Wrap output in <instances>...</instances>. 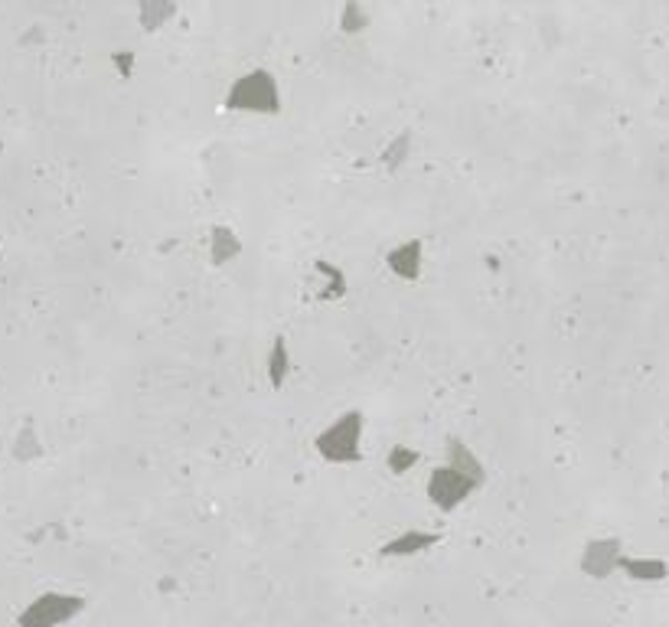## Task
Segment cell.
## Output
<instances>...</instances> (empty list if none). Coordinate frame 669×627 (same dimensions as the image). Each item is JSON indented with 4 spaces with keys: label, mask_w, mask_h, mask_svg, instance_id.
<instances>
[{
    "label": "cell",
    "mask_w": 669,
    "mask_h": 627,
    "mask_svg": "<svg viewBox=\"0 0 669 627\" xmlns=\"http://www.w3.org/2000/svg\"><path fill=\"white\" fill-rule=\"evenodd\" d=\"M206 249H210L212 265H229V262H235L242 255V239L232 226H212Z\"/></svg>",
    "instance_id": "cell-9"
},
{
    "label": "cell",
    "mask_w": 669,
    "mask_h": 627,
    "mask_svg": "<svg viewBox=\"0 0 669 627\" xmlns=\"http://www.w3.org/2000/svg\"><path fill=\"white\" fill-rule=\"evenodd\" d=\"M363 435H366V416L359 408H346L314 438V447L327 464L346 468L363 461Z\"/></svg>",
    "instance_id": "cell-1"
},
{
    "label": "cell",
    "mask_w": 669,
    "mask_h": 627,
    "mask_svg": "<svg viewBox=\"0 0 669 627\" xmlns=\"http://www.w3.org/2000/svg\"><path fill=\"white\" fill-rule=\"evenodd\" d=\"M441 542L437 533H428V529H402L398 536H392L389 542H382L379 556L382 559H412L421 556V552H428Z\"/></svg>",
    "instance_id": "cell-7"
},
{
    "label": "cell",
    "mask_w": 669,
    "mask_h": 627,
    "mask_svg": "<svg viewBox=\"0 0 669 627\" xmlns=\"http://www.w3.org/2000/svg\"><path fill=\"white\" fill-rule=\"evenodd\" d=\"M314 278H317V298L320 301H340L343 294H346V288H350L343 268L334 265V262H327V259L314 262Z\"/></svg>",
    "instance_id": "cell-10"
},
{
    "label": "cell",
    "mask_w": 669,
    "mask_h": 627,
    "mask_svg": "<svg viewBox=\"0 0 669 627\" xmlns=\"http://www.w3.org/2000/svg\"><path fill=\"white\" fill-rule=\"evenodd\" d=\"M363 24H366L363 10H356V4H350V7H346V14H343V26H346L350 33H356V30H363Z\"/></svg>",
    "instance_id": "cell-17"
},
{
    "label": "cell",
    "mask_w": 669,
    "mask_h": 627,
    "mask_svg": "<svg viewBox=\"0 0 669 627\" xmlns=\"http://www.w3.org/2000/svg\"><path fill=\"white\" fill-rule=\"evenodd\" d=\"M474 490H480V484H474L470 478L458 474V470L448 468V464L435 468L428 474V480H425V494H428L431 507H437L441 513H454L458 507H464Z\"/></svg>",
    "instance_id": "cell-4"
},
{
    "label": "cell",
    "mask_w": 669,
    "mask_h": 627,
    "mask_svg": "<svg viewBox=\"0 0 669 627\" xmlns=\"http://www.w3.org/2000/svg\"><path fill=\"white\" fill-rule=\"evenodd\" d=\"M86 612V598L72 591H43L26 604L16 627H63Z\"/></svg>",
    "instance_id": "cell-2"
},
{
    "label": "cell",
    "mask_w": 669,
    "mask_h": 627,
    "mask_svg": "<svg viewBox=\"0 0 669 627\" xmlns=\"http://www.w3.org/2000/svg\"><path fill=\"white\" fill-rule=\"evenodd\" d=\"M444 464L448 468H454L458 474H464V478H470L474 484H487V468H483V461L477 457V451L468 445L464 438H448V447H444Z\"/></svg>",
    "instance_id": "cell-8"
},
{
    "label": "cell",
    "mask_w": 669,
    "mask_h": 627,
    "mask_svg": "<svg viewBox=\"0 0 669 627\" xmlns=\"http://www.w3.org/2000/svg\"><path fill=\"white\" fill-rule=\"evenodd\" d=\"M140 10H144V24H148V30H157V26L164 24L167 16L173 14V4H167V0H140Z\"/></svg>",
    "instance_id": "cell-16"
},
{
    "label": "cell",
    "mask_w": 669,
    "mask_h": 627,
    "mask_svg": "<svg viewBox=\"0 0 669 627\" xmlns=\"http://www.w3.org/2000/svg\"><path fill=\"white\" fill-rule=\"evenodd\" d=\"M10 451H14V457L20 464H33V461L43 457V438H39L36 422H33V418H26V422L16 428L14 447H10Z\"/></svg>",
    "instance_id": "cell-13"
},
{
    "label": "cell",
    "mask_w": 669,
    "mask_h": 627,
    "mask_svg": "<svg viewBox=\"0 0 669 627\" xmlns=\"http://www.w3.org/2000/svg\"><path fill=\"white\" fill-rule=\"evenodd\" d=\"M418 464V451H415L412 445H392L389 455H386V468L396 474V478H402V474H408V470Z\"/></svg>",
    "instance_id": "cell-15"
},
{
    "label": "cell",
    "mask_w": 669,
    "mask_h": 627,
    "mask_svg": "<svg viewBox=\"0 0 669 627\" xmlns=\"http://www.w3.org/2000/svg\"><path fill=\"white\" fill-rule=\"evenodd\" d=\"M226 108L252 111V115H274L281 108V95L268 72H249L242 76L226 95Z\"/></svg>",
    "instance_id": "cell-3"
},
{
    "label": "cell",
    "mask_w": 669,
    "mask_h": 627,
    "mask_svg": "<svg viewBox=\"0 0 669 627\" xmlns=\"http://www.w3.org/2000/svg\"><path fill=\"white\" fill-rule=\"evenodd\" d=\"M386 268L396 274L398 282H418L421 272H425V239L412 235V239H402L386 252Z\"/></svg>",
    "instance_id": "cell-6"
},
{
    "label": "cell",
    "mask_w": 669,
    "mask_h": 627,
    "mask_svg": "<svg viewBox=\"0 0 669 627\" xmlns=\"http://www.w3.org/2000/svg\"><path fill=\"white\" fill-rule=\"evenodd\" d=\"M617 572H623L631 581H663L669 575V565L654 556H627L623 552Z\"/></svg>",
    "instance_id": "cell-11"
},
{
    "label": "cell",
    "mask_w": 669,
    "mask_h": 627,
    "mask_svg": "<svg viewBox=\"0 0 669 627\" xmlns=\"http://www.w3.org/2000/svg\"><path fill=\"white\" fill-rule=\"evenodd\" d=\"M265 373H268V385H272V389H284V383H288V376H291V346L284 337H274L272 346H268Z\"/></svg>",
    "instance_id": "cell-12"
},
{
    "label": "cell",
    "mask_w": 669,
    "mask_h": 627,
    "mask_svg": "<svg viewBox=\"0 0 669 627\" xmlns=\"http://www.w3.org/2000/svg\"><path fill=\"white\" fill-rule=\"evenodd\" d=\"M623 556V542L617 536H601V540L584 542L582 559H578V569L592 579H607V575L617 572Z\"/></svg>",
    "instance_id": "cell-5"
},
{
    "label": "cell",
    "mask_w": 669,
    "mask_h": 627,
    "mask_svg": "<svg viewBox=\"0 0 669 627\" xmlns=\"http://www.w3.org/2000/svg\"><path fill=\"white\" fill-rule=\"evenodd\" d=\"M408 157H412V134L405 131V134H398L396 141L386 144L382 164H386V170H402V167L408 164Z\"/></svg>",
    "instance_id": "cell-14"
}]
</instances>
